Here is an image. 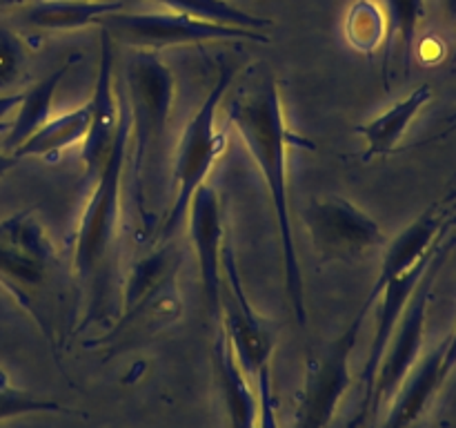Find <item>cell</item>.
<instances>
[{
  "label": "cell",
  "instance_id": "10",
  "mask_svg": "<svg viewBox=\"0 0 456 428\" xmlns=\"http://www.w3.org/2000/svg\"><path fill=\"white\" fill-rule=\"evenodd\" d=\"M187 227L199 261L200 290L214 321L221 319L223 306V252H225V217L216 187L209 183L196 190L187 210Z\"/></svg>",
  "mask_w": 456,
  "mask_h": 428
},
{
  "label": "cell",
  "instance_id": "5",
  "mask_svg": "<svg viewBox=\"0 0 456 428\" xmlns=\"http://www.w3.org/2000/svg\"><path fill=\"white\" fill-rule=\"evenodd\" d=\"M450 248H452V243H441L439 241L426 272H423L421 281H419L417 290L410 297L408 306H405L403 315H401L399 324H396L395 334H392L390 343H387L386 355H383L377 370V377H374L372 395H370L368 404V424H372L377 419L383 404L396 395L401 383L405 382V377L419 364L423 337H426V319L428 306H430L432 299V288H435L436 276H439L441 268H444L445 259H448Z\"/></svg>",
  "mask_w": 456,
  "mask_h": 428
},
{
  "label": "cell",
  "instance_id": "26",
  "mask_svg": "<svg viewBox=\"0 0 456 428\" xmlns=\"http://www.w3.org/2000/svg\"><path fill=\"white\" fill-rule=\"evenodd\" d=\"M346 34L352 47L372 54L386 36V16L379 4L372 0H359L347 13Z\"/></svg>",
  "mask_w": 456,
  "mask_h": 428
},
{
  "label": "cell",
  "instance_id": "21",
  "mask_svg": "<svg viewBox=\"0 0 456 428\" xmlns=\"http://www.w3.org/2000/svg\"><path fill=\"white\" fill-rule=\"evenodd\" d=\"M89 129V105L76 107V110L67 111V114L49 119L47 123L40 125L13 154L18 159H29V156H38V159H56L62 150L76 145V143L85 141Z\"/></svg>",
  "mask_w": 456,
  "mask_h": 428
},
{
  "label": "cell",
  "instance_id": "9",
  "mask_svg": "<svg viewBox=\"0 0 456 428\" xmlns=\"http://www.w3.org/2000/svg\"><path fill=\"white\" fill-rule=\"evenodd\" d=\"M223 276L227 279V301L223 299L221 306L223 333L248 377L256 379L261 370L270 368L279 328L249 303L232 248L223 252Z\"/></svg>",
  "mask_w": 456,
  "mask_h": 428
},
{
  "label": "cell",
  "instance_id": "31",
  "mask_svg": "<svg viewBox=\"0 0 456 428\" xmlns=\"http://www.w3.org/2000/svg\"><path fill=\"white\" fill-rule=\"evenodd\" d=\"M444 4H445V12H448L450 21H452L456 25V0H444ZM452 62H456V52H454Z\"/></svg>",
  "mask_w": 456,
  "mask_h": 428
},
{
  "label": "cell",
  "instance_id": "22",
  "mask_svg": "<svg viewBox=\"0 0 456 428\" xmlns=\"http://www.w3.org/2000/svg\"><path fill=\"white\" fill-rule=\"evenodd\" d=\"M0 243L47 268L56 263V245L52 243L34 210H25V212H16L9 218H3L0 221Z\"/></svg>",
  "mask_w": 456,
  "mask_h": 428
},
{
  "label": "cell",
  "instance_id": "1",
  "mask_svg": "<svg viewBox=\"0 0 456 428\" xmlns=\"http://www.w3.org/2000/svg\"><path fill=\"white\" fill-rule=\"evenodd\" d=\"M227 119L248 147L249 156L254 159V165L258 168L267 192H270V203L274 210L276 230H279L285 294H288L294 319L305 325V279H303L301 259H298L297 241H294L288 185V150L292 145H307V141L289 132L288 123H285L279 83L272 76H265L252 87L240 89L232 98Z\"/></svg>",
  "mask_w": 456,
  "mask_h": 428
},
{
  "label": "cell",
  "instance_id": "16",
  "mask_svg": "<svg viewBox=\"0 0 456 428\" xmlns=\"http://www.w3.org/2000/svg\"><path fill=\"white\" fill-rule=\"evenodd\" d=\"M448 226H441V217H436L435 212H426L417 218L414 223H410L395 241L387 243L386 257H383L381 270H379L377 281H374L372 290L365 297L363 310L370 312V308L379 301L381 292L386 290V285L392 279L401 276L403 272H408L410 268L417 266L423 257H428L432 248L436 245V241L441 239V235L445 232Z\"/></svg>",
  "mask_w": 456,
  "mask_h": 428
},
{
  "label": "cell",
  "instance_id": "12",
  "mask_svg": "<svg viewBox=\"0 0 456 428\" xmlns=\"http://www.w3.org/2000/svg\"><path fill=\"white\" fill-rule=\"evenodd\" d=\"M439 241H436V245H439ZM436 245L428 252V257H423L421 261L417 263V266L410 268L408 272H403V275L396 276V279H392L390 284L386 285V290L381 292V297H379V301L381 303H379V312H377V328H374L372 343H370L368 361H365L363 370H361V391H363V397H361L359 413H356L354 419L350 422V428L368 426V404H370V395H372V386H374V377H377L379 364H381L383 355H386V348L387 343H390L392 334H395L396 324H399L410 297H412L414 290H417L419 281H421L423 272H426Z\"/></svg>",
  "mask_w": 456,
  "mask_h": 428
},
{
  "label": "cell",
  "instance_id": "32",
  "mask_svg": "<svg viewBox=\"0 0 456 428\" xmlns=\"http://www.w3.org/2000/svg\"><path fill=\"white\" fill-rule=\"evenodd\" d=\"M27 0H0V7H18V4H25Z\"/></svg>",
  "mask_w": 456,
  "mask_h": 428
},
{
  "label": "cell",
  "instance_id": "27",
  "mask_svg": "<svg viewBox=\"0 0 456 428\" xmlns=\"http://www.w3.org/2000/svg\"><path fill=\"white\" fill-rule=\"evenodd\" d=\"M25 67V47L7 27H0V94L7 92L20 78Z\"/></svg>",
  "mask_w": 456,
  "mask_h": 428
},
{
  "label": "cell",
  "instance_id": "4",
  "mask_svg": "<svg viewBox=\"0 0 456 428\" xmlns=\"http://www.w3.org/2000/svg\"><path fill=\"white\" fill-rule=\"evenodd\" d=\"M234 67L221 65L216 83L212 85L205 101L200 103V107L194 111V116L187 120L185 129H183L181 143H178L176 150V163H174L176 196H174L172 208L165 214L159 232L154 235L156 243L174 239L178 227L187 218V210H190L196 190L203 183H208V174L212 172L214 163H216L223 147H225V134L216 129V114L218 105L223 103L232 80H234Z\"/></svg>",
  "mask_w": 456,
  "mask_h": 428
},
{
  "label": "cell",
  "instance_id": "20",
  "mask_svg": "<svg viewBox=\"0 0 456 428\" xmlns=\"http://www.w3.org/2000/svg\"><path fill=\"white\" fill-rule=\"evenodd\" d=\"M76 61H78V58L71 56L69 61H65L61 67H56L52 74H47L43 80H38L34 87L22 92L20 103H18L16 107V119L9 123L7 134H4L3 138L4 152H12L13 154V152H16L18 147L40 128V125H45L52 119V103L58 92V85H61V80L65 78V74L71 70V65H74Z\"/></svg>",
  "mask_w": 456,
  "mask_h": 428
},
{
  "label": "cell",
  "instance_id": "13",
  "mask_svg": "<svg viewBox=\"0 0 456 428\" xmlns=\"http://www.w3.org/2000/svg\"><path fill=\"white\" fill-rule=\"evenodd\" d=\"M47 276V266L31 261V259L22 257V254L13 252L7 245L0 243V285L36 321V325H38L43 337L47 339L49 348H52L53 359L61 361L56 324H53V315L49 312L47 303H45Z\"/></svg>",
  "mask_w": 456,
  "mask_h": 428
},
{
  "label": "cell",
  "instance_id": "11",
  "mask_svg": "<svg viewBox=\"0 0 456 428\" xmlns=\"http://www.w3.org/2000/svg\"><path fill=\"white\" fill-rule=\"evenodd\" d=\"M87 105L89 129L83 141V163L85 174L89 181H94L114 145L120 114H123V105H118L114 92V40L105 29H101V61Z\"/></svg>",
  "mask_w": 456,
  "mask_h": 428
},
{
  "label": "cell",
  "instance_id": "6",
  "mask_svg": "<svg viewBox=\"0 0 456 428\" xmlns=\"http://www.w3.org/2000/svg\"><path fill=\"white\" fill-rule=\"evenodd\" d=\"M101 29L111 36V40L142 52H160L165 47L203 43H232V40H249V43H270L265 31L239 29V27L214 25V22L196 21L183 13H125L116 12L102 18Z\"/></svg>",
  "mask_w": 456,
  "mask_h": 428
},
{
  "label": "cell",
  "instance_id": "3",
  "mask_svg": "<svg viewBox=\"0 0 456 428\" xmlns=\"http://www.w3.org/2000/svg\"><path fill=\"white\" fill-rule=\"evenodd\" d=\"M129 136H132V120H129V110L123 107L114 145L101 172L92 181V194L74 235L71 270L80 290L96 288L98 292H102L101 281H105L107 270L116 257L120 239V190H123Z\"/></svg>",
  "mask_w": 456,
  "mask_h": 428
},
{
  "label": "cell",
  "instance_id": "23",
  "mask_svg": "<svg viewBox=\"0 0 456 428\" xmlns=\"http://www.w3.org/2000/svg\"><path fill=\"white\" fill-rule=\"evenodd\" d=\"M154 3L163 4L165 9L174 13H183V16L196 18V21L203 22H214V25L254 31H263L274 25L270 18L254 16V13L232 4L230 0H154Z\"/></svg>",
  "mask_w": 456,
  "mask_h": 428
},
{
  "label": "cell",
  "instance_id": "2",
  "mask_svg": "<svg viewBox=\"0 0 456 428\" xmlns=\"http://www.w3.org/2000/svg\"><path fill=\"white\" fill-rule=\"evenodd\" d=\"M127 83V110L132 120L129 143H134L132 154V190L138 214L142 218L145 235H151L154 214L150 210L151 183L159 177V163L163 159L167 141L169 119L174 105V74L159 52L136 49L125 67Z\"/></svg>",
  "mask_w": 456,
  "mask_h": 428
},
{
  "label": "cell",
  "instance_id": "7",
  "mask_svg": "<svg viewBox=\"0 0 456 428\" xmlns=\"http://www.w3.org/2000/svg\"><path fill=\"white\" fill-rule=\"evenodd\" d=\"M303 223L314 252L325 263H356L387 245V235L377 218L337 194L312 199Z\"/></svg>",
  "mask_w": 456,
  "mask_h": 428
},
{
  "label": "cell",
  "instance_id": "17",
  "mask_svg": "<svg viewBox=\"0 0 456 428\" xmlns=\"http://www.w3.org/2000/svg\"><path fill=\"white\" fill-rule=\"evenodd\" d=\"M185 250L176 239L160 241L150 254L138 259L129 270L123 290V312L134 310L169 290L178 288V272H181Z\"/></svg>",
  "mask_w": 456,
  "mask_h": 428
},
{
  "label": "cell",
  "instance_id": "15",
  "mask_svg": "<svg viewBox=\"0 0 456 428\" xmlns=\"http://www.w3.org/2000/svg\"><path fill=\"white\" fill-rule=\"evenodd\" d=\"M212 368L221 406L225 410L227 428H258V415H261L258 391L254 392L248 373L236 359L230 339L225 337L223 328L214 339Z\"/></svg>",
  "mask_w": 456,
  "mask_h": 428
},
{
  "label": "cell",
  "instance_id": "19",
  "mask_svg": "<svg viewBox=\"0 0 456 428\" xmlns=\"http://www.w3.org/2000/svg\"><path fill=\"white\" fill-rule=\"evenodd\" d=\"M116 12H123L120 0H38L27 9L25 22L40 31H71L101 25Z\"/></svg>",
  "mask_w": 456,
  "mask_h": 428
},
{
  "label": "cell",
  "instance_id": "8",
  "mask_svg": "<svg viewBox=\"0 0 456 428\" xmlns=\"http://www.w3.org/2000/svg\"><path fill=\"white\" fill-rule=\"evenodd\" d=\"M368 312L361 308L352 324L314 357H307L305 379L297 397L294 428H328L352 386L350 355Z\"/></svg>",
  "mask_w": 456,
  "mask_h": 428
},
{
  "label": "cell",
  "instance_id": "18",
  "mask_svg": "<svg viewBox=\"0 0 456 428\" xmlns=\"http://www.w3.org/2000/svg\"><path fill=\"white\" fill-rule=\"evenodd\" d=\"M430 101L432 87L428 83H423L417 89H412L403 101L395 103L390 110L379 114L377 119H372L370 123L356 125L354 132L361 134L365 138V143H368L363 160H372L379 159V156L392 154L396 150V145L401 143V138H403V134L408 132L410 123L417 119L419 111Z\"/></svg>",
  "mask_w": 456,
  "mask_h": 428
},
{
  "label": "cell",
  "instance_id": "25",
  "mask_svg": "<svg viewBox=\"0 0 456 428\" xmlns=\"http://www.w3.org/2000/svg\"><path fill=\"white\" fill-rule=\"evenodd\" d=\"M27 415H80L69 406H62L56 399H45L31 392L20 391L9 382V374L0 368V422Z\"/></svg>",
  "mask_w": 456,
  "mask_h": 428
},
{
  "label": "cell",
  "instance_id": "29",
  "mask_svg": "<svg viewBox=\"0 0 456 428\" xmlns=\"http://www.w3.org/2000/svg\"><path fill=\"white\" fill-rule=\"evenodd\" d=\"M456 368V328L454 333L448 337V346H445V357H444V370L445 374H450Z\"/></svg>",
  "mask_w": 456,
  "mask_h": 428
},
{
  "label": "cell",
  "instance_id": "28",
  "mask_svg": "<svg viewBox=\"0 0 456 428\" xmlns=\"http://www.w3.org/2000/svg\"><path fill=\"white\" fill-rule=\"evenodd\" d=\"M256 391H258V406H261V415H258V428H281L279 417H276V395L274 383H272L270 368L261 370L256 377Z\"/></svg>",
  "mask_w": 456,
  "mask_h": 428
},
{
  "label": "cell",
  "instance_id": "24",
  "mask_svg": "<svg viewBox=\"0 0 456 428\" xmlns=\"http://www.w3.org/2000/svg\"><path fill=\"white\" fill-rule=\"evenodd\" d=\"M387 7V47H386V65L390 61V52L395 47V40H401V49H403V67L405 74L412 67L414 45H417L419 27H421L423 18H426V0H386Z\"/></svg>",
  "mask_w": 456,
  "mask_h": 428
},
{
  "label": "cell",
  "instance_id": "30",
  "mask_svg": "<svg viewBox=\"0 0 456 428\" xmlns=\"http://www.w3.org/2000/svg\"><path fill=\"white\" fill-rule=\"evenodd\" d=\"M22 159H18L16 154H12V152H4L3 147V141H0V177H4V174L9 172V169L16 168L18 163H20Z\"/></svg>",
  "mask_w": 456,
  "mask_h": 428
},
{
  "label": "cell",
  "instance_id": "14",
  "mask_svg": "<svg viewBox=\"0 0 456 428\" xmlns=\"http://www.w3.org/2000/svg\"><path fill=\"white\" fill-rule=\"evenodd\" d=\"M445 346H448V339L414 366L412 373L405 377V382L401 383L399 391H396L395 404H392L387 419L383 422L381 428L423 426L436 392H439V388L444 386V382L448 379V374H445L444 370Z\"/></svg>",
  "mask_w": 456,
  "mask_h": 428
}]
</instances>
